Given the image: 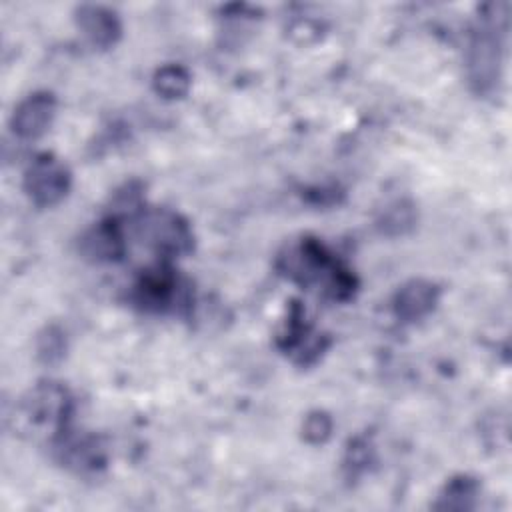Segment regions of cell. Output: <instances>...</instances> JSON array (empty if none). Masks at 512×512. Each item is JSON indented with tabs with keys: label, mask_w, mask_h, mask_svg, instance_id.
<instances>
[{
	"label": "cell",
	"mask_w": 512,
	"mask_h": 512,
	"mask_svg": "<svg viewBox=\"0 0 512 512\" xmlns=\"http://www.w3.org/2000/svg\"><path fill=\"white\" fill-rule=\"evenodd\" d=\"M190 88V76L182 66L168 64L154 74V90L168 100L182 98Z\"/></svg>",
	"instance_id": "obj_10"
},
{
	"label": "cell",
	"mask_w": 512,
	"mask_h": 512,
	"mask_svg": "<svg viewBox=\"0 0 512 512\" xmlns=\"http://www.w3.org/2000/svg\"><path fill=\"white\" fill-rule=\"evenodd\" d=\"M476 492H478V484L472 478H466V476L454 478L446 486V490L442 494V502L438 506L440 508H468L470 500L476 496Z\"/></svg>",
	"instance_id": "obj_11"
},
{
	"label": "cell",
	"mask_w": 512,
	"mask_h": 512,
	"mask_svg": "<svg viewBox=\"0 0 512 512\" xmlns=\"http://www.w3.org/2000/svg\"><path fill=\"white\" fill-rule=\"evenodd\" d=\"M64 350V336L56 328H46V332L38 338V358L46 364L58 362L64 356Z\"/></svg>",
	"instance_id": "obj_12"
},
{
	"label": "cell",
	"mask_w": 512,
	"mask_h": 512,
	"mask_svg": "<svg viewBox=\"0 0 512 512\" xmlns=\"http://www.w3.org/2000/svg\"><path fill=\"white\" fill-rule=\"evenodd\" d=\"M440 298V288L430 280H410L394 296V312L406 322L420 320L428 316Z\"/></svg>",
	"instance_id": "obj_8"
},
{
	"label": "cell",
	"mask_w": 512,
	"mask_h": 512,
	"mask_svg": "<svg viewBox=\"0 0 512 512\" xmlns=\"http://www.w3.org/2000/svg\"><path fill=\"white\" fill-rule=\"evenodd\" d=\"M68 390L58 382H40L30 388L14 410V428L26 438L60 440L70 418Z\"/></svg>",
	"instance_id": "obj_1"
},
{
	"label": "cell",
	"mask_w": 512,
	"mask_h": 512,
	"mask_svg": "<svg viewBox=\"0 0 512 512\" xmlns=\"http://www.w3.org/2000/svg\"><path fill=\"white\" fill-rule=\"evenodd\" d=\"M280 270L302 286L324 284L332 298L344 300L354 290L352 274L342 268L324 246L316 240L304 238L296 246H290L284 256H280Z\"/></svg>",
	"instance_id": "obj_2"
},
{
	"label": "cell",
	"mask_w": 512,
	"mask_h": 512,
	"mask_svg": "<svg viewBox=\"0 0 512 512\" xmlns=\"http://www.w3.org/2000/svg\"><path fill=\"white\" fill-rule=\"evenodd\" d=\"M82 252L96 262H112L124 254V238L118 224L112 220L98 224L82 238Z\"/></svg>",
	"instance_id": "obj_9"
},
{
	"label": "cell",
	"mask_w": 512,
	"mask_h": 512,
	"mask_svg": "<svg viewBox=\"0 0 512 512\" xmlns=\"http://www.w3.org/2000/svg\"><path fill=\"white\" fill-rule=\"evenodd\" d=\"M56 98L50 92H34L22 100L12 116V130L20 138H38L54 118Z\"/></svg>",
	"instance_id": "obj_7"
},
{
	"label": "cell",
	"mask_w": 512,
	"mask_h": 512,
	"mask_svg": "<svg viewBox=\"0 0 512 512\" xmlns=\"http://www.w3.org/2000/svg\"><path fill=\"white\" fill-rule=\"evenodd\" d=\"M76 26L94 48L114 46L122 32L116 12L96 4H82L76 8Z\"/></svg>",
	"instance_id": "obj_6"
},
{
	"label": "cell",
	"mask_w": 512,
	"mask_h": 512,
	"mask_svg": "<svg viewBox=\"0 0 512 512\" xmlns=\"http://www.w3.org/2000/svg\"><path fill=\"white\" fill-rule=\"evenodd\" d=\"M70 182V170L52 154L36 156L24 174V190L38 208L58 204L68 194Z\"/></svg>",
	"instance_id": "obj_5"
},
{
	"label": "cell",
	"mask_w": 512,
	"mask_h": 512,
	"mask_svg": "<svg viewBox=\"0 0 512 512\" xmlns=\"http://www.w3.org/2000/svg\"><path fill=\"white\" fill-rule=\"evenodd\" d=\"M492 14L482 16L480 28L474 32L468 50V74L478 92H490L502 76L506 4H492Z\"/></svg>",
	"instance_id": "obj_3"
},
{
	"label": "cell",
	"mask_w": 512,
	"mask_h": 512,
	"mask_svg": "<svg viewBox=\"0 0 512 512\" xmlns=\"http://www.w3.org/2000/svg\"><path fill=\"white\" fill-rule=\"evenodd\" d=\"M140 238L162 256H180L192 250V230L188 222L172 210L152 208L138 218Z\"/></svg>",
	"instance_id": "obj_4"
},
{
	"label": "cell",
	"mask_w": 512,
	"mask_h": 512,
	"mask_svg": "<svg viewBox=\"0 0 512 512\" xmlns=\"http://www.w3.org/2000/svg\"><path fill=\"white\" fill-rule=\"evenodd\" d=\"M330 430H332V422L326 414H312L306 418L304 422V438L312 444H320L324 442L328 436H330Z\"/></svg>",
	"instance_id": "obj_13"
}]
</instances>
